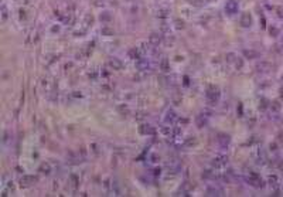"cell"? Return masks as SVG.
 Listing matches in <instances>:
<instances>
[{"label": "cell", "mask_w": 283, "mask_h": 197, "mask_svg": "<svg viewBox=\"0 0 283 197\" xmlns=\"http://www.w3.org/2000/svg\"><path fill=\"white\" fill-rule=\"evenodd\" d=\"M207 196H224V190L221 189L220 186H208L205 191Z\"/></svg>", "instance_id": "8992f818"}, {"label": "cell", "mask_w": 283, "mask_h": 197, "mask_svg": "<svg viewBox=\"0 0 283 197\" xmlns=\"http://www.w3.org/2000/svg\"><path fill=\"white\" fill-rule=\"evenodd\" d=\"M37 182V177L36 176H23L21 179H20V186L21 187H30L31 184H34V183Z\"/></svg>", "instance_id": "5b68a950"}, {"label": "cell", "mask_w": 283, "mask_h": 197, "mask_svg": "<svg viewBox=\"0 0 283 197\" xmlns=\"http://www.w3.org/2000/svg\"><path fill=\"white\" fill-rule=\"evenodd\" d=\"M256 68H258V71H262V73H265V71H268V69H265V68H270V65H269L268 62H262V64H259Z\"/></svg>", "instance_id": "7402d4cb"}, {"label": "cell", "mask_w": 283, "mask_h": 197, "mask_svg": "<svg viewBox=\"0 0 283 197\" xmlns=\"http://www.w3.org/2000/svg\"><path fill=\"white\" fill-rule=\"evenodd\" d=\"M140 132H142L143 135H153V133H155V128L150 126V125H143V126L140 128Z\"/></svg>", "instance_id": "4fadbf2b"}, {"label": "cell", "mask_w": 283, "mask_h": 197, "mask_svg": "<svg viewBox=\"0 0 283 197\" xmlns=\"http://www.w3.org/2000/svg\"><path fill=\"white\" fill-rule=\"evenodd\" d=\"M108 65H109L112 69H122L123 64H122V61L119 58H110L109 61H108Z\"/></svg>", "instance_id": "7c38bea8"}, {"label": "cell", "mask_w": 283, "mask_h": 197, "mask_svg": "<svg viewBox=\"0 0 283 197\" xmlns=\"http://www.w3.org/2000/svg\"><path fill=\"white\" fill-rule=\"evenodd\" d=\"M177 120V115H176V112H174L173 109H169V111H166V115H164V122L166 124H174Z\"/></svg>", "instance_id": "9c48e42d"}, {"label": "cell", "mask_w": 283, "mask_h": 197, "mask_svg": "<svg viewBox=\"0 0 283 197\" xmlns=\"http://www.w3.org/2000/svg\"><path fill=\"white\" fill-rule=\"evenodd\" d=\"M40 171L41 173H44V175H50V173H51V166H50L48 163H43L40 166Z\"/></svg>", "instance_id": "ac0fdd59"}, {"label": "cell", "mask_w": 283, "mask_h": 197, "mask_svg": "<svg viewBox=\"0 0 283 197\" xmlns=\"http://www.w3.org/2000/svg\"><path fill=\"white\" fill-rule=\"evenodd\" d=\"M211 164H212V167H215V169L224 167V166H227V164H228V157L225 156V155H221V156H215V157L212 159V162H211Z\"/></svg>", "instance_id": "277c9868"}, {"label": "cell", "mask_w": 283, "mask_h": 197, "mask_svg": "<svg viewBox=\"0 0 283 197\" xmlns=\"http://www.w3.org/2000/svg\"><path fill=\"white\" fill-rule=\"evenodd\" d=\"M191 145H195V139H194V136L185 140V146H191Z\"/></svg>", "instance_id": "f546056e"}, {"label": "cell", "mask_w": 283, "mask_h": 197, "mask_svg": "<svg viewBox=\"0 0 283 197\" xmlns=\"http://www.w3.org/2000/svg\"><path fill=\"white\" fill-rule=\"evenodd\" d=\"M167 167H169V170L171 171V173H177V171L180 170V164L177 163V162H173V163L167 164Z\"/></svg>", "instance_id": "e0dca14e"}, {"label": "cell", "mask_w": 283, "mask_h": 197, "mask_svg": "<svg viewBox=\"0 0 283 197\" xmlns=\"http://www.w3.org/2000/svg\"><path fill=\"white\" fill-rule=\"evenodd\" d=\"M207 2H212V0H207Z\"/></svg>", "instance_id": "d590c367"}, {"label": "cell", "mask_w": 283, "mask_h": 197, "mask_svg": "<svg viewBox=\"0 0 283 197\" xmlns=\"http://www.w3.org/2000/svg\"><path fill=\"white\" fill-rule=\"evenodd\" d=\"M238 9H239V4L236 0H228L227 3H225V11H227V14L229 16H234L238 13Z\"/></svg>", "instance_id": "3957f363"}, {"label": "cell", "mask_w": 283, "mask_h": 197, "mask_svg": "<svg viewBox=\"0 0 283 197\" xmlns=\"http://www.w3.org/2000/svg\"><path fill=\"white\" fill-rule=\"evenodd\" d=\"M78 182H79V180H78L77 176L75 175L71 176V186H72V189H77L78 187Z\"/></svg>", "instance_id": "603a6c76"}, {"label": "cell", "mask_w": 283, "mask_h": 197, "mask_svg": "<svg viewBox=\"0 0 283 197\" xmlns=\"http://www.w3.org/2000/svg\"><path fill=\"white\" fill-rule=\"evenodd\" d=\"M157 16L159 17H162V18L167 17V16H169V10H166V9H160V10L157 11Z\"/></svg>", "instance_id": "cb8c5ba5"}, {"label": "cell", "mask_w": 283, "mask_h": 197, "mask_svg": "<svg viewBox=\"0 0 283 197\" xmlns=\"http://www.w3.org/2000/svg\"><path fill=\"white\" fill-rule=\"evenodd\" d=\"M234 65H235V68H236V69H241V68H242V67H243V61H242V58H239V57H238V58H236V61L234 62Z\"/></svg>", "instance_id": "d4e9b609"}, {"label": "cell", "mask_w": 283, "mask_h": 197, "mask_svg": "<svg viewBox=\"0 0 283 197\" xmlns=\"http://www.w3.org/2000/svg\"><path fill=\"white\" fill-rule=\"evenodd\" d=\"M247 182L249 183L252 187H255V189H261V187L263 186L262 179L256 175V173H254V171H249V175L247 176Z\"/></svg>", "instance_id": "7a4b0ae2"}, {"label": "cell", "mask_w": 283, "mask_h": 197, "mask_svg": "<svg viewBox=\"0 0 283 197\" xmlns=\"http://www.w3.org/2000/svg\"><path fill=\"white\" fill-rule=\"evenodd\" d=\"M102 34H103V36H113V30L108 29V27H103V29H102Z\"/></svg>", "instance_id": "484cf974"}, {"label": "cell", "mask_w": 283, "mask_h": 197, "mask_svg": "<svg viewBox=\"0 0 283 197\" xmlns=\"http://www.w3.org/2000/svg\"><path fill=\"white\" fill-rule=\"evenodd\" d=\"M280 95H282V98H283V88L280 89Z\"/></svg>", "instance_id": "e575fe53"}, {"label": "cell", "mask_w": 283, "mask_h": 197, "mask_svg": "<svg viewBox=\"0 0 283 197\" xmlns=\"http://www.w3.org/2000/svg\"><path fill=\"white\" fill-rule=\"evenodd\" d=\"M188 2H190V4L197 6V7H201L202 6V0H188Z\"/></svg>", "instance_id": "4316f807"}, {"label": "cell", "mask_w": 283, "mask_h": 197, "mask_svg": "<svg viewBox=\"0 0 283 197\" xmlns=\"http://www.w3.org/2000/svg\"><path fill=\"white\" fill-rule=\"evenodd\" d=\"M243 55L247 58H258L259 57V53L254 51V50H243Z\"/></svg>", "instance_id": "9a60e30c"}, {"label": "cell", "mask_w": 283, "mask_h": 197, "mask_svg": "<svg viewBox=\"0 0 283 197\" xmlns=\"http://www.w3.org/2000/svg\"><path fill=\"white\" fill-rule=\"evenodd\" d=\"M190 82H188V77H184V85H188Z\"/></svg>", "instance_id": "d6a6232c"}, {"label": "cell", "mask_w": 283, "mask_h": 197, "mask_svg": "<svg viewBox=\"0 0 283 197\" xmlns=\"http://www.w3.org/2000/svg\"><path fill=\"white\" fill-rule=\"evenodd\" d=\"M225 58H227V62H229V64H234V62L236 61V58H238V55L234 54V53H228Z\"/></svg>", "instance_id": "ffe728a7"}, {"label": "cell", "mask_w": 283, "mask_h": 197, "mask_svg": "<svg viewBox=\"0 0 283 197\" xmlns=\"http://www.w3.org/2000/svg\"><path fill=\"white\" fill-rule=\"evenodd\" d=\"M109 20H110L109 13H103V14H101V22H109Z\"/></svg>", "instance_id": "83f0119b"}, {"label": "cell", "mask_w": 283, "mask_h": 197, "mask_svg": "<svg viewBox=\"0 0 283 197\" xmlns=\"http://www.w3.org/2000/svg\"><path fill=\"white\" fill-rule=\"evenodd\" d=\"M160 69L164 71V73H167V71L170 69V64H169V60L167 58H163L162 61H160Z\"/></svg>", "instance_id": "2e32d148"}, {"label": "cell", "mask_w": 283, "mask_h": 197, "mask_svg": "<svg viewBox=\"0 0 283 197\" xmlns=\"http://www.w3.org/2000/svg\"><path fill=\"white\" fill-rule=\"evenodd\" d=\"M269 183H270V186H276L277 184V177L276 176H270L269 177Z\"/></svg>", "instance_id": "f1b7e54d"}, {"label": "cell", "mask_w": 283, "mask_h": 197, "mask_svg": "<svg viewBox=\"0 0 283 197\" xmlns=\"http://www.w3.org/2000/svg\"><path fill=\"white\" fill-rule=\"evenodd\" d=\"M282 193H283V189H282Z\"/></svg>", "instance_id": "8d00e7d4"}, {"label": "cell", "mask_w": 283, "mask_h": 197, "mask_svg": "<svg viewBox=\"0 0 283 197\" xmlns=\"http://www.w3.org/2000/svg\"><path fill=\"white\" fill-rule=\"evenodd\" d=\"M149 43L153 47H159V44L162 43V36L159 33H151L150 37H149Z\"/></svg>", "instance_id": "30bf717a"}, {"label": "cell", "mask_w": 283, "mask_h": 197, "mask_svg": "<svg viewBox=\"0 0 283 197\" xmlns=\"http://www.w3.org/2000/svg\"><path fill=\"white\" fill-rule=\"evenodd\" d=\"M129 57H130V58L132 60H139L140 58V54H139V50H137L136 47H133V48H130V50H129Z\"/></svg>", "instance_id": "5bb4252c"}, {"label": "cell", "mask_w": 283, "mask_h": 197, "mask_svg": "<svg viewBox=\"0 0 283 197\" xmlns=\"http://www.w3.org/2000/svg\"><path fill=\"white\" fill-rule=\"evenodd\" d=\"M205 97H207V101H208L211 105H215V104L220 101V97H221L220 88L218 87H210L208 89H207V92H205Z\"/></svg>", "instance_id": "6da1fadb"}, {"label": "cell", "mask_w": 283, "mask_h": 197, "mask_svg": "<svg viewBox=\"0 0 283 197\" xmlns=\"http://www.w3.org/2000/svg\"><path fill=\"white\" fill-rule=\"evenodd\" d=\"M176 24H177V29H183V27H184V23L183 22H180V20H177V22H176Z\"/></svg>", "instance_id": "1f68e13d"}, {"label": "cell", "mask_w": 283, "mask_h": 197, "mask_svg": "<svg viewBox=\"0 0 283 197\" xmlns=\"http://www.w3.org/2000/svg\"><path fill=\"white\" fill-rule=\"evenodd\" d=\"M269 33L272 34V36H277V34H279V30L276 29V27H270V29H269Z\"/></svg>", "instance_id": "4dcf8cb0"}, {"label": "cell", "mask_w": 283, "mask_h": 197, "mask_svg": "<svg viewBox=\"0 0 283 197\" xmlns=\"http://www.w3.org/2000/svg\"><path fill=\"white\" fill-rule=\"evenodd\" d=\"M136 65L139 67V69H142V71H146V69L150 67V64H149V61H147L146 57H140L139 60H136Z\"/></svg>", "instance_id": "8fae6325"}, {"label": "cell", "mask_w": 283, "mask_h": 197, "mask_svg": "<svg viewBox=\"0 0 283 197\" xmlns=\"http://www.w3.org/2000/svg\"><path fill=\"white\" fill-rule=\"evenodd\" d=\"M7 16H9V13H7V7H6V4H2V22H6L7 20Z\"/></svg>", "instance_id": "44dd1931"}, {"label": "cell", "mask_w": 283, "mask_h": 197, "mask_svg": "<svg viewBox=\"0 0 283 197\" xmlns=\"http://www.w3.org/2000/svg\"><path fill=\"white\" fill-rule=\"evenodd\" d=\"M279 45H280V48H282V50H283V37H282V38H280V41H279Z\"/></svg>", "instance_id": "836d02e7"}, {"label": "cell", "mask_w": 283, "mask_h": 197, "mask_svg": "<svg viewBox=\"0 0 283 197\" xmlns=\"http://www.w3.org/2000/svg\"><path fill=\"white\" fill-rule=\"evenodd\" d=\"M239 24L242 27H245V29H248V27L252 26V16L249 14V13H243L242 16H241V20H239Z\"/></svg>", "instance_id": "52a82bcc"}, {"label": "cell", "mask_w": 283, "mask_h": 197, "mask_svg": "<svg viewBox=\"0 0 283 197\" xmlns=\"http://www.w3.org/2000/svg\"><path fill=\"white\" fill-rule=\"evenodd\" d=\"M217 142L221 148H227L229 145V142H231V138L228 135H225V133H220L217 138Z\"/></svg>", "instance_id": "ba28073f"}, {"label": "cell", "mask_w": 283, "mask_h": 197, "mask_svg": "<svg viewBox=\"0 0 283 197\" xmlns=\"http://www.w3.org/2000/svg\"><path fill=\"white\" fill-rule=\"evenodd\" d=\"M207 125V118H204V115H198L197 116V126L198 128H202Z\"/></svg>", "instance_id": "d6986e66"}]
</instances>
